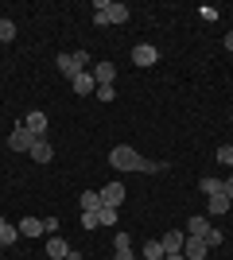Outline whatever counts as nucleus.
<instances>
[{"label":"nucleus","mask_w":233,"mask_h":260,"mask_svg":"<svg viewBox=\"0 0 233 260\" xmlns=\"http://www.w3.org/2000/svg\"><path fill=\"white\" fill-rule=\"evenodd\" d=\"M109 167H117V171H163L167 163H148L144 155L136 152V148H128V144H117L109 152Z\"/></svg>","instance_id":"nucleus-1"},{"label":"nucleus","mask_w":233,"mask_h":260,"mask_svg":"<svg viewBox=\"0 0 233 260\" xmlns=\"http://www.w3.org/2000/svg\"><path fill=\"white\" fill-rule=\"evenodd\" d=\"M55 66H58V74H66L70 82H74L82 70H86V51H74V54H58L55 58Z\"/></svg>","instance_id":"nucleus-2"},{"label":"nucleus","mask_w":233,"mask_h":260,"mask_svg":"<svg viewBox=\"0 0 233 260\" xmlns=\"http://www.w3.org/2000/svg\"><path fill=\"white\" fill-rule=\"evenodd\" d=\"M35 140H39V136H31L23 124H16V128H12V136H8V148H12V152H31Z\"/></svg>","instance_id":"nucleus-3"},{"label":"nucleus","mask_w":233,"mask_h":260,"mask_svg":"<svg viewBox=\"0 0 233 260\" xmlns=\"http://www.w3.org/2000/svg\"><path fill=\"white\" fill-rule=\"evenodd\" d=\"M132 62L148 70V66H155V62H159V51H155L152 43H136V47H132Z\"/></svg>","instance_id":"nucleus-4"},{"label":"nucleus","mask_w":233,"mask_h":260,"mask_svg":"<svg viewBox=\"0 0 233 260\" xmlns=\"http://www.w3.org/2000/svg\"><path fill=\"white\" fill-rule=\"evenodd\" d=\"M206 252H210V245H206L202 237H187L183 241V256L187 260H206Z\"/></svg>","instance_id":"nucleus-5"},{"label":"nucleus","mask_w":233,"mask_h":260,"mask_svg":"<svg viewBox=\"0 0 233 260\" xmlns=\"http://www.w3.org/2000/svg\"><path fill=\"white\" fill-rule=\"evenodd\" d=\"M97 194H101V206L121 210V202H124V186H121V183H109L105 190H97Z\"/></svg>","instance_id":"nucleus-6"},{"label":"nucleus","mask_w":233,"mask_h":260,"mask_svg":"<svg viewBox=\"0 0 233 260\" xmlns=\"http://www.w3.org/2000/svg\"><path fill=\"white\" fill-rule=\"evenodd\" d=\"M183 241H187V233H183V229H171V233H163V237H159V245H163V256H171V252H183Z\"/></svg>","instance_id":"nucleus-7"},{"label":"nucleus","mask_w":233,"mask_h":260,"mask_svg":"<svg viewBox=\"0 0 233 260\" xmlns=\"http://www.w3.org/2000/svg\"><path fill=\"white\" fill-rule=\"evenodd\" d=\"M74 93H78V98H89V93H97V82H93V74H89V70H82V74L74 78Z\"/></svg>","instance_id":"nucleus-8"},{"label":"nucleus","mask_w":233,"mask_h":260,"mask_svg":"<svg viewBox=\"0 0 233 260\" xmlns=\"http://www.w3.org/2000/svg\"><path fill=\"white\" fill-rule=\"evenodd\" d=\"M89 74H93V82H97V86H113V78H117V66H113V62H97L93 70H89Z\"/></svg>","instance_id":"nucleus-9"},{"label":"nucleus","mask_w":233,"mask_h":260,"mask_svg":"<svg viewBox=\"0 0 233 260\" xmlns=\"http://www.w3.org/2000/svg\"><path fill=\"white\" fill-rule=\"evenodd\" d=\"M23 128L31 132V136H43V132H47V113H39V109L27 113V117H23Z\"/></svg>","instance_id":"nucleus-10"},{"label":"nucleus","mask_w":233,"mask_h":260,"mask_svg":"<svg viewBox=\"0 0 233 260\" xmlns=\"http://www.w3.org/2000/svg\"><path fill=\"white\" fill-rule=\"evenodd\" d=\"M27 155H31L35 163H51V159H55V148H51V144H47L43 136H39V140H35V148H31Z\"/></svg>","instance_id":"nucleus-11"},{"label":"nucleus","mask_w":233,"mask_h":260,"mask_svg":"<svg viewBox=\"0 0 233 260\" xmlns=\"http://www.w3.org/2000/svg\"><path fill=\"white\" fill-rule=\"evenodd\" d=\"M206 233H210V221H206L202 214H194L187 221V237H202V241H206Z\"/></svg>","instance_id":"nucleus-12"},{"label":"nucleus","mask_w":233,"mask_h":260,"mask_svg":"<svg viewBox=\"0 0 233 260\" xmlns=\"http://www.w3.org/2000/svg\"><path fill=\"white\" fill-rule=\"evenodd\" d=\"M66 252H70V245H66L62 237H58V233H55L51 241H47V256H51V260H66Z\"/></svg>","instance_id":"nucleus-13"},{"label":"nucleus","mask_w":233,"mask_h":260,"mask_svg":"<svg viewBox=\"0 0 233 260\" xmlns=\"http://www.w3.org/2000/svg\"><path fill=\"white\" fill-rule=\"evenodd\" d=\"M16 229H20L23 237H39V233H47V229H43V221H39V217H23V221H20V225H16Z\"/></svg>","instance_id":"nucleus-14"},{"label":"nucleus","mask_w":233,"mask_h":260,"mask_svg":"<svg viewBox=\"0 0 233 260\" xmlns=\"http://www.w3.org/2000/svg\"><path fill=\"white\" fill-rule=\"evenodd\" d=\"M97 12H105L109 23H124L128 20V8H124V4H105V8H97Z\"/></svg>","instance_id":"nucleus-15"},{"label":"nucleus","mask_w":233,"mask_h":260,"mask_svg":"<svg viewBox=\"0 0 233 260\" xmlns=\"http://www.w3.org/2000/svg\"><path fill=\"white\" fill-rule=\"evenodd\" d=\"M16 237H20V229H12L8 221H4V217H0V245H4V249H8V245H16Z\"/></svg>","instance_id":"nucleus-16"},{"label":"nucleus","mask_w":233,"mask_h":260,"mask_svg":"<svg viewBox=\"0 0 233 260\" xmlns=\"http://www.w3.org/2000/svg\"><path fill=\"white\" fill-rule=\"evenodd\" d=\"M210 214H214V217L229 214V198H225V194H210Z\"/></svg>","instance_id":"nucleus-17"},{"label":"nucleus","mask_w":233,"mask_h":260,"mask_svg":"<svg viewBox=\"0 0 233 260\" xmlns=\"http://www.w3.org/2000/svg\"><path fill=\"white\" fill-rule=\"evenodd\" d=\"M144 260H163V245L159 241H144Z\"/></svg>","instance_id":"nucleus-18"},{"label":"nucleus","mask_w":233,"mask_h":260,"mask_svg":"<svg viewBox=\"0 0 233 260\" xmlns=\"http://www.w3.org/2000/svg\"><path fill=\"white\" fill-rule=\"evenodd\" d=\"M198 186H202V194H222V179H214V175H206Z\"/></svg>","instance_id":"nucleus-19"},{"label":"nucleus","mask_w":233,"mask_h":260,"mask_svg":"<svg viewBox=\"0 0 233 260\" xmlns=\"http://www.w3.org/2000/svg\"><path fill=\"white\" fill-rule=\"evenodd\" d=\"M82 210H101V194L97 190H86V194H82Z\"/></svg>","instance_id":"nucleus-20"},{"label":"nucleus","mask_w":233,"mask_h":260,"mask_svg":"<svg viewBox=\"0 0 233 260\" xmlns=\"http://www.w3.org/2000/svg\"><path fill=\"white\" fill-rule=\"evenodd\" d=\"M16 39V23L12 20H0V43H12Z\"/></svg>","instance_id":"nucleus-21"},{"label":"nucleus","mask_w":233,"mask_h":260,"mask_svg":"<svg viewBox=\"0 0 233 260\" xmlns=\"http://www.w3.org/2000/svg\"><path fill=\"white\" fill-rule=\"evenodd\" d=\"M97 221H101V225H117V210H113V206H101L97 210Z\"/></svg>","instance_id":"nucleus-22"},{"label":"nucleus","mask_w":233,"mask_h":260,"mask_svg":"<svg viewBox=\"0 0 233 260\" xmlns=\"http://www.w3.org/2000/svg\"><path fill=\"white\" fill-rule=\"evenodd\" d=\"M97 210H82V229H97Z\"/></svg>","instance_id":"nucleus-23"},{"label":"nucleus","mask_w":233,"mask_h":260,"mask_svg":"<svg viewBox=\"0 0 233 260\" xmlns=\"http://www.w3.org/2000/svg\"><path fill=\"white\" fill-rule=\"evenodd\" d=\"M218 163H225V167H233V148H229V144H222V148H218Z\"/></svg>","instance_id":"nucleus-24"},{"label":"nucleus","mask_w":233,"mask_h":260,"mask_svg":"<svg viewBox=\"0 0 233 260\" xmlns=\"http://www.w3.org/2000/svg\"><path fill=\"white\" fill-rule=\"evenodd\" d=\"M222 241H225V237H222V229H214V225H210V233H206V245H210V249H218Z\"/></svg>","instance_id":"nucleus-25"},{"label":"nucleus","mask_w":233,"mask_h":260,"mask_svg":"<svg viewBox=\"0 0 233 260\" xmlns=\"http://www.w3.org/2000/svg\"><path fill=\"white\" fill-rule=\"evenodd\" d=\"M93 98H97V101H113V98H117V89H113V86H97Z\"/></svg>","instance_id":"nucleus-26"},{"label":"nucleus","mask_w":233,"mask_h":260,"mask_svg":"<svg viewBox=\"0 0 233 260\" xmlns=\"http://www.w3.org/2000/svg\"><path fill=\"white\" fill-rule=\"evenodd\" d=\"M198 16H202V20H218V8H210V4H202V8H198Z\"/></svg>","instance_id":"nucleus-27"},{"label":"nucleus","mask_w":233,"mask_h":260,"mask_svg":"<svg viewBox=\"0 0 233 260\" xmlns=\"http://www.w3.org/2000/svg\"><path fill=\"white\" fill-rule=\"evenodd\" d=\"M117 249H132V237H128L124 229H121V233H117Z\"/></svg>","instance_id":"nucleus-28"},{"label":"nucleus","mask_w":233,"mask_h":260,"mask_svg":"<svg viewBox=\"0 0 233 260\" xmlns=\"http://www.w3.org/2000/svg\"><path fill=\"white\" fill-rule=\"evenodd\" d=\"M222 194L233 202V175H229V179H222Z\"/></svg>","instance_id":"nucleus-29"},{"label":"nucleus","mask_w":233,"mask_h":260,"mask_svg":"<svg viewBox=\"0 0 233 260\" xmlns=\"http://www.w3.org/2000/svg\"><path fill=\"white\" fill-rule=\"evenodd\" d=\"M113 260H136V256H132V249H117V252H113Z\"/></svg>","instance_id":"nucleus-30"},{"label":"nucleus","mask_w":233,"mask_h":260,"mask_svg":"<svg viewBox=\"0 0 233 260\" xmlns=\"http://www.w3.org/2000/svg\"><path fill=\"white\" fill-rule=\"evenodd\" d=\"M66 260H86V256H82V252H74V249H70V252H66Z\"/></svg>","instance_id":"nucleus-31"},{"label":"nucleus","mask_w":233,"mask_h":260,"mask_svg":"<svg viewBox=\"0 0 233 260\" xmlns=\"http://www.w3.org/2000/svg\"><path fill=\"white\" fill-rule=\"evenodd\" d=\"M222 43H225V47H229V51H233V31H229V35H225V39H222Z\"/></svg>","instance_id":"nucleus-32"},{"label":"nucleus","mask_w":233,"mask_h":260,"mask_svg":"<svg viewBox=\"0 0 233 260\" xmlns=\"http://www.w3.org/2000/svg\"><path fill=\"white\" fill-rule=\"evenodd\" d=\"M163 260H187V256H183V252H171V256H163Z\"/></svg>","instance_id":"nucleus-33"},{"label":"nucleus","mask_w":233,"mask_h":260,"mask_svg":"<svg viewBox=\"0 0 233 260\" xmlns=\"http://www.w3.org/2000/svg\"><path fill=\"white\" fill-rule=\"evenodd\" d=\"M229 120H233V113H229Z\"/></svg>","instance_id":"nucleus-34"},{"label":"nucleus","mask_w":233,"mask_h":260,"mask_svg":"<svg viewBox=\"0 0 233 260\" xmlns=\"http://www.w3.org/2000/svg\"><path fill=\"white\" fill-rule=\"evenodd\" d=\"M0 249H4V245H0Z\"/></svg>","instance_id":"nucleus-35"}]
</instances>
